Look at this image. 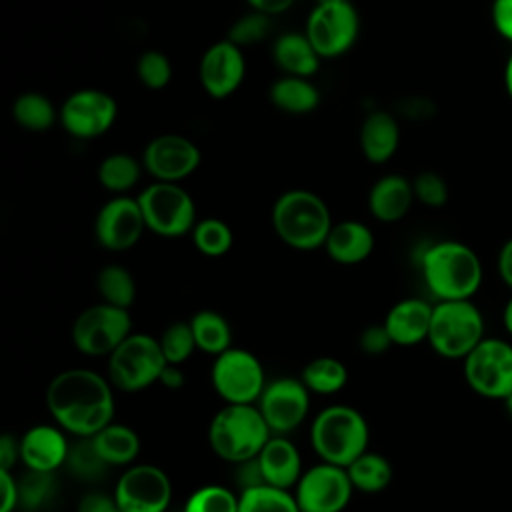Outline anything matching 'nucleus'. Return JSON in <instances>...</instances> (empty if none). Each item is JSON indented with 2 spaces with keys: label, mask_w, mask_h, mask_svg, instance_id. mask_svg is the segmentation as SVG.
I'll list each match as a JSON object with an SVG mask.
<instances>
[{
  "label": "nucleus",
  "mask_w": 512,
  "mask_h": 512,
  "mask_svg": "<svg viewBox=\"0 0 512 512\" xmlns=\"http://www.w3.org/2000/svg\"><path fill=\"white\" fill-rule=\"evenodd\" d=\"M210 382L224 404H256L268 384L258 356L236 346L214 358Z\"/></svg>",
  "instance_id": "nucleus-11"
},
{
  "label": "nucleus",
  "mask_w": 512,
  "mask_h": 512,
  "mask_svg": "<svg viewBox=\"0 0 512 512\" xmlns=\"http://www.w3.org/2000/svg\"><path fill=\"white\" fill-rule=\"evenodd\" d=\"M496 268H498L502 282L512 290V238L502 244V248L498 252V260H496Z\"/></svg>",
  "instance_id": "nucleus-49"
},
{
  "label": "nucleus",
  "mask_w": 512,
  "mask_h": 512,
  "mask_svg": "<svg viewBox=\"0 0 512 512\" xmlns=\"http://www.w3.org/2000/svg\"><path fill=\"white\" fill-rule=\"evenodd\" d=\"M108 378L88 368L58 372L46 388V408L54 422L76 438H92L114 422V396Z\"/></svg>",
  "instance_id": "nucleus-1"
},
{
  "label": "nucleus",
  "mask_w": 512,
  "mask_h": 512,
  "mask_svg": "<svg viewBox=\"0 0 512 512\" xmlns=\"http://www.w3.org/2000/svg\"><path fill=\"white\" fill-rule=\"evenodd\" d=\"M416 202L412 180L402 174L390 172L374 180L368 190L366 206L374 220L382 224L400 222Z\"/></svg>",
  "instance_id": "nucleus-23"
},
{
  "label": "nucleus",
  "mask_w": 512,
  "mask_h": 512,
  "mask_svg": "<svg viewBox=\"0 0 512 512\" xmlns=\"http://www.w3.org/2000/svg\"><path fill=\"white\" fill-rule=\"evenodd\" d=\"M238 512H300V508L290 490L260 484L240 490Z\"/></svg>",
  "instance_id": "nucleus-36"
},
{
  "label": "nucleus",
  "mask_w": 512,
  "mask_h": 512,
  "mask_svg": "<svg viewBox=\"0 0 512 512\" xmlns=\"http://www.w3.org/2000/svg\"><path fill=\"white\" fill-rule=\"evenodd\" d=\"M302 32L322 60H334L354 48L360 34V14L350 0L316 2Z\"/></svg>",
  "instance_id": "nucleus-9"
},
{
  "label": "nucleus",
  "mask_w": 512,
  "mask_h": 512,
  "mask_svg": "<svg viewBox=\"0 0 512 512\" xmlns=\"http://www.w3.org/2000/svg\"><path fill=\"white\" fill-rule=\"evenodd\" d=\"M142 174V160L128 152H110L100 160L96 168L100 186L112 196H128L130 190L138 186Z\"/></svg>",
  "instance_id": "nucleus-29"
},
{
  "label": "nucleus",
  "mask_w": 512,
  "mask_h": 512,
  "mask_svg": "<svg viewBox=\"0 0 512 512\" xmlns=\"http://www.w3.org/2000/svg\"><path fill=\"white\" fill-rule=\"evenodd\" d=\"M432 308L434 304L416 296L402 298L392 304L382 324L388 330L394 346H416L428 340Z\"/></svg>",
  "instance_id": "nucleus-22"
},
{
  "label": "nucleus",
  "mask_w": 512,
  "mask_h": 512,
  "mask_svg": "<svg viewBox=\"0 0 512 512\" xmlns=\"http://www.w3.org/2000/svg\"><path fill=\"white\" fill-rule=\"evenodd\" d=\"M12 120L28 132H46L60 122V106H56L44 92L24 90L10 106Z\"/></svg>",
  "instance_id": "nucleus-28"
},
{
  "label": "nucleus",
  "mask_w": 512,
  "mask_h": 512,
  "mask_svg": "<svg viewBox=\"0 0 512 512\" xmlns=\"http://www.w3.org/2000/svg\"><path fill=\"white\" fill-rule=\"evenodd\" d=\"M490 16L496 32L512 42V0H492Z\"/></svg>",
  "instance_id": "nucleus-45"
},
{
  "label": "nucleus",
  "mask_w": 512,
  "mask_h": 512,
  "mask_svg": "<svg viewBox=\"0 0 512 512\" xmlns=\"http://www.w3.org/2000/svg\"><path fill=\"white\" fill-rule=\"evenodd\" d=\"M20 462L26 470L54 474L66 464L70 442L58 424H36L20 438Z\"/></svg>",
  "instance_id": "nucleus-20"
},
{
  "label": "nucleus",
  "mask_w": 512,
  "mask_h": 512,
  "mask_svg": "<svg viewBox=\"0 0 512 512\" xmlns=\"http://www.w3.org/2000/svg\"><path fill=\"white\" fill-rule=\"evenodd\" d=\"M158 382H160L164 388H168V390H178V388L184 386V372H182L180 366L168 364V366L164 368V372L160 374V380H158Z\"/></svg>",
  "instance_id": "nucleus-50"
},
{
  "label": "nucleus",
  "mask_w": 512,
  "mask_h": 512,
  "mask_svg": "<svg viewBox=\"0 0 512 512\" xmlns=\"http://www.w3.org/2000/svg\"><path fill=\"white\" fill-rule=\"evenodd\" d=\"M0 488H2V506L0 512H16L20 506L18 480L8 470H0Z\"/></svg>",
  "instance_id": "nucleus-46"
},
{
  "label": "nucleus",
  "mask_w": 512,
  "mask_h": 512,
  "mask_svg": "<svg viewBox=\"0 0 512 512\" xmlns=\"http://www.w3.org/2000/svg\"><path fill=\"white\" fill-rule=\"evenodd\" d=\"M352 492L346 468L328 462L306 468L294 486L300 512H342L350 504Z\"/></svg>",
  "instance_id": "nucleus-16"
},
{
  "label": "nucleus",
  "mask_w": 512,
  "mask_h": 512,
  "mask_svg": "<svg viewBox=\"0 0 512 512\" xmlns=\"http://www.w3.org/2000/svg\"><path fill=\"white\" fill-rule=\"evenodd\" d=\"M270 58L280 74L312 78L322 64L320 54L304 32H284L272 40Z\"/></svg>",
  "instance_id": "nucleus-26"
},
{
  "label": "nucleus",
  "mask_w": 512,
  "mask_h": 512,
  "mask_svg": "<svg viewBox=\"0 0 512 512\" xmlns=\"http://www.w3.org/2000/svg\"><path fill=\"white\" fill-rule=\"evenodd\" d=\"M270 222L278 240L298 252L322 248L334 224L326 200L306 188L282 192L272 204Z\"/></svg>",
  "instance_id": "nucleus-3"
},
{
  "label": "nucleus",
  "mask_w": 512,
  "mask_h": 512,
  "mask_svg": "<svg viewBox=\"0 0 512 512\" xmlns=\"http://www.w3.org/2000/svg\"><path fill=\"white\" fill-rule=\"evenodd\" d=\"M256 462L264 484L274 488L290 490L298 484L300 476L304 474L300 452L294 446V442L288 440V436L272 434L270 440L260 450V454L256 456Z\"/></svg>",
  "instance_id": "nucleus-24"
},
{
  "label": "nucleus",
  "mask_w": 512,
  "mask_h": 512,
  "mask_svg": "<svg viewBox=\"0 0 512 512\" xmlns=\"http://www.w3.org/2000/svg\"><path fill=\"white\" fill-rule=\"evenodd\" d=\"M92 442L106 466H128L140 452L138 434L130 426L118 422L104 426L98 434L92 436Z\"/></svg>",
  "instance_id": "nucleus-30"
},
{
  "label": "nucleus",
  "mask_w": 512,
  "mask_h": 512,
  "mask_svg": "<svg viewBox=\"0 0 512 512\" xmlns=\"http://www.w3.org/2000/svg\"><path fill=\"white\" fill-rule=\"evenodd\" d=\"M272 20L274 18H270L262 12L248 10L230 24L226 38L230 42H234L236 46H240L242 50L248 46L260 44L272 34Z\"/></svg>",
  "instance_id": "nucleus-38"
},
{
  "label": "nucleus",
  "mask_w": 512,
  "mask_h": 512,
  "mask_svg": "<svg viewBox=\"0 0 512 512\" xmlns=\"http://www.w3.org/2000/svg\"><path fill=\"white\" fill-rule=\"evenodd\" d=\"M502 324H504V330L512 336V296L508 298V302L502 310Z\"/></svg>",
  "instance_id": "nucleus-51"
},
{
  "label": "nucleus",
  "mask_w": 512,
  "mask_h": 512,
  "mask_svg": "<svg viewBox=\"0 0 512 512\" xmlns=\"http://www.w3.org/2000/svg\"><path fill=\"white\" fill-rule=\"evenodd\" d=\"M300 380L310 392L320 396H332L346 386L348 368L338 358L318 356L302 368Z\"/></svg>",
  "instance_id": "nucleus-33"
},
{
  "label": "nucleus",
  "mask_w": 512,
  "mask_h": 512,
  "mask_svg": "<svg viewBox=\"0 0 512 512\" xmlns=\"http://www.w3.org/2000/svg\"><path fill=\"white\" fill-rule=\"evenodd\" d=\"M18 492H20V506L28 510L42 506L46 498L52 494V474L26 470V474L18 480Z\"/></svg>",
  "instance_id": "nucleus-43"
},
{
  "label": "nucleus",
  "mask_w": 512,
  "mask_h": 512,
  "mask_svg": "<svg viewBox=\"0 0 512 512\" xmlns=\"http://www.w3.org/2000/svg\"><path fill=\"white\" fill-rule=\"evenodd\" d=\"M96 290L100 294V302L126 308L136 300V280L128 268L122 264H106L96 274Z\"/></svg>",
  "instance_id": "nucleus-34"
},
{
  "label": "nucleus",
  "mask_w": 512,
  "mask_h": 512,
  "mask_svg": "<svg viewBox=\"0 0 512 512\" xmlns=\"http://www.w3.org/2000/svg\"><path fill=\"white\" fill-rule=\"evenodd\" d=\"M368 442L370 428L366 418L346 404L326 406L310 424V446L320 462L346 468L368 450Z\"/></svg>",
  "instance_id": "nucleus-4"
},
{
  "label": "nucleus",
  "mask_w": 512,
  "mask_h": 512,
  "mask_svg": "<svg viewBox=\"0 0 512 512\" xmlns=\"http://www.w3.org/2000/svg\"><path fill=\"white\" fill-rule=\"evenodd\" d=\"M322 248L334 264L356 266L372 256L376 238L366 222L346 218L332 224Z\"/></svg>",
  "instance_id": "nucleus-21"
},
{
  "label": "nucleus",
  "mask_w": 512,
  "mask_h": 512,
  "mask_svg": "<svg viewBox=\"0 0 512 512\" xmlns=\"http://www.w3.org/2000/svg\"><path fill=\"white\" fill-rule=\"evenodd\" d=\"M316 2H336V0H316Z\"/></svg>",
  "instance_id": "nucleus-55"
},
{
  "label": "nucleus",
  "mask_w": 512,
  "mask_h": 512,
  "mask_svg": "<svg viewBox=\"0 0 512 512\" xmlns=\"http://www.w3.org/2000/svg\"><path fill=\"white\" fill-rule=\"evenodd\" d=\"M358 346L368 356H380V354L388 352L394 346V342H392L388 330L384 328V324H370L360 332Z\"/></svg>",
  "instance_id": "nucleus-44"
},
{
  "label": "nucleus",
  "mask_w": 512,
  "mask_h": 512,
  "mask_svg": "<svg viewBox=\"0 0 512 512\" xmlns=\"http://www.w3.org/2000/svg\"><path fill=\"white\" fill-rule=\"evenodd\" d=\"M168 366L156 336L132 332L108 356V380L122 392H140L160 380Z\"/></svg>",
  "instance_id": "nucleus-8"
},
{
  "label": "nucleus",
  "mask_w": 512,
  "mask_h": 512,
  "mask_svg": "<svg viewBox=\"0 0 512 512\" xmlns=\"http://www.w3.org/2000/svg\"><path fill=\"white\" fill-rule=\"evenodd\" d=\"M130 334V310L106 302L84 308L70 330L74 348L84 356H110Z\"/></svg>",
  "instance_id": "nucleus-10"
},
{
  "label": "nucleus",
  "mask_w": 512,
  "mask_h": 512,
  "mask_svg": "<svg viewBox=\"0 0 512 512\" xmlns=\"http://www.w3.org/2000/svg\"><path fill=\"white\" fill-rule=\"evenodd\" d=\"M140 160L152 180L180 184L198 170L202 152L192 138L178 132H164L146 142Z\"/></svg>",
  "instance_id": "nucleus-14"
},
{
  "label": "nucleus",
  "mask_w": 512,
  "mask_h": 512,
  "mask_svg": "<svg viewBox=\"0 0 512 512\" xmlns=\"http://www.w3.org/2000/svg\"><path fill=\"white\" fill-rule=\"evenodd\" d=\"M144 232L146 222L136 196H112L96 212L94 238L108 252L134 248Z\"/></svg>",
  "instance_id": "nucleus-17"
},
{
  "label": "nucleus",
  "mask_w": 512,
  "mask_h": 512,
  "mask_svg": "<svg viewBox=\"0 0 512 512\" xmlns=\"http://www.w3.org/2000/svg\"><path fill=\"white\" fill-rule=\"evenodd\" d=\"M120 512H166L172 502V482L154 464H132L112 492Z\"/></svg>",
  "instance_id": "nucleus-15"
},
{
  "label": "nucleus",
  "mask_w": 512,
  "mask_h": 512,
  "mask_svg": "<svg viewBox=\"0 0 512 512\" xmlns=\"http://www.w3.org/2000/svg\"><path fill=\"white\" fill-rule=\"evenodd\" d=\"M352 488L364 494H378L392 482V464L378 452H362L346 466Z\"/></svg>",
  "instance_id": "nucleus-32"
},
{
  "label": "nucleus",
  "mask_w": 512,
  "mask_h": 512,
  "mask_svg": "<svg viewBox=\"0 0 512 512\" xmlns=\"http://www.w3.org/2000/svg\"><path fill=\"white\" fill-rule=\"evenodd\" d=\"M464 380L472 392L490 400L512 394V344L502 338H484L464 360Z\"/></svg>",
  "instance_id": "nucleus-12"
},
{
  "label": "nucleus",
  "mask_w": 512,
  "mask_h": 512,
  "mask_svg": "<svg viewBox=\"0 0 512 512\" xmlns=\"http://www.w3.org/2000/svg\"><path fill=\"white\" fill-rule=\"evenodd\" d=\"M504 404H506V410H508V414H510V418H512V394L504 400Z\"/></svg>",
  "instance_id": "nucleus-54"
},
{
  "label": "nucleus",
  "mask_w": 512,
  "mask_h": 512,
  "mask_svg": "<svg viewBox=\"0 0 512 512\" xmlns=\"http://www.w3.org/2000/svg\"><path fill=\"white\" fill-rule=\"evenodd\" d=\"M244 2L248 4L250 10H256L270 18H276V16L288 12L296 0H244Z\"/></svg>",
  "instance_id": "nucleus-48"
},
{
  "label": "nucleus",
  "mask_w": 512,
  "mask_h": 512,
  "mask_svg": "<svg viewBox=\"0 0 512 512\" xmlns=\"http://www.w3.org/2000/svg\"><path fill=\"white\" fill-rule=\"evenodd\" d=\"M174 76L170 58L156 48L144 50L136 60V78L148 90H164Z\"/></svg>",
  "instance_id": "nucleus-37"
},
{
  "label": "nucleus",
  "mask_w": 512,
  "mask_h": 512,
  "mask_svg": "<svg viewBox=\"0 0 512 512\" xmlns=\"http://www.w3.org/2000/svg\"><path fill=\"white\" fill-rule=\"evenodd\" d=\"M358 144L370 164H386L392 160L400 146V122L396 114L388 110L368 112L360 122Z\"/></svg>",
  "instance_id": "nucleus-25"
},
{
  "label": "nucleus",
  "mask_w": 512,
  "mask_h": 512,
  "mask_svg": "<svg viewBox=\"0 0 512 512\" xmlns=\"http://www.w3.org/2000/svg\"><path fill=\"white\" fill-rule=\"evenodd\" d=\"M194 248L206 258H220L234 246V232L230 224L218 216L198 218L190 232Z\"/></svg>",
  "instance_id": "nucleus-35"
},
{
  "label": "nucleus",
  "mask_w": 512,
  "mask_h": 512,
  "mask_svg": "<svg viewBox=\"0 0 512 512\" xmlns=\"http://www.w3.org/2000/svg\"><path fill=\"white\" fill-rule=\"evenodd\" d=\"M188 322L194 334L196 348L200 352L216 358L218 354L232 348V328L220 312L204 308L194 312Z\"/></svg>",
  "instance_id": "nucleus-31"
},
{
  "label": "nucleus",
  "mask_w": 512,
  "mask_h": 512,
  "mask_svg": "<svg viewBox=\"0 0 512 512\" xmlns=\"http://www.w3.org/2000/svg\"><path fill=\"white\" fill-rule=\"evenodd\" d=\"M20 460V442L12 434H4L0 438V470L12 472L14 464Z\"/></svg>",
  "instance_id": "nucleus-47"
},
{
  "label": "nucleus",
  "mask_w": 512,
  "mask_h": 512,
  "mask_svg": "<svg viewBox=\"0 0 512 512\" xmlns=\"http://www.w3.org/2000/svg\"><path fill=\"white\" fill-rule=\"evenodd\" d=\"M116 118V98L102 88L84 86L64 98L58 124L74 140H96L114 126Z\"/></svg>",
  "instance_id": "nucleus-13"
},
{
  "label": "nucleus",
  "mask_w": 512,
  "mask_h": 512,
  "mask_svg": "<svg viewBox=\"0 0 512 512\" xmlns=\"http://www.w3.org/2000/svg\"><path fill=\"white\" fill-rule=\"evenodd\" d=\"M412 190H414L416 202L428 208H440L448 202V184L438 172H432V170L418 172L412 178Z\"/></svg>",
  "instance_id": "nucleus-42"
},
{
  "label": "nucleus",
  "mask_w": 512,
  "mask_h": 512,
  "mask_svg": "<svg viewBox=\"0 0 512 512\" xmlns=\"http://www.w3.org/2000/svg\"><path fill=\"white\" fill-rule=\"evenodd\" d=\"M182 512H238V494L220 484H206L188 496Z\"/></svg>",
  "instance_id": "nucleus-39"
},
{
  "label": "nucleus",
  "mask_w": 512,
  "mask_h": 512,
  "mask_svg": "<svg viewBox=\"0 0 512 512\" xmlns=\"http://www.w3.org/2000/svg\"><path fill=\"white\" fill-rule=\"evenodd\" d=\"M322 94L312 78L280 74L268 86V102L290 116H304L320 106Z\"/></svg>",
  "instance_id": "nucleus-27"
},
{
  "label": "nucleus",
  "mask_w": 512,
  "mask_h": 512,
  "mask_svg": "<svg viewBox=\"0 0 512 512\" xmlns=\"http://www.w3.org/2000/svg\"><path fill=\"white\" fill-rule=\"evenodd\" d=\"M420 272L428 292L442 300H472L482 284V262L464 242L440 240L420 256Z\"/></svg>",
  "instance_id": "nucleus-2"
},
{
  "label": "nucleus",
  "mask_w": 512,
  "mask_h": 512,
  "mask_svg": "<svg viewBox=\"0 0 512 512\" xmlns=\"http://www.w3.org/2000/svg\"><path fill=\"white\" fill-rule=\"evenodd\" d=\"M246 56L228 38L212 42L198 60V82L214 100H226L240 90L246 78Z\"/></svg>",
  "instance_id": "nucleus-19"
},
{
  "label": "nucleus",
  "mask_w": 512,
  "mask_h": 512,
  "mask_svg": "<svg viewBox=\"0 0 512 512\" xmlns=\"http://www.w3.org/2000/svg\"><path fill=\"white\" fill-rule=\"evenodd\" d=\"M96 512H120V508L116 506V500L112 498L108 504H104L100 510H96Z\"/></svg>",
  "instance_id": "nucleus-53"
},
{
  "label": "nucleus",
  "mask_w": 512,
  "mask_h": 512,
  "mask_svg": "<svg viewBox=\"0 0 512 512\" xmlns=\"http://www.w3.org/2000/svg\"><path fill=\"white\" fill-rule=\"evenodd\" d=\"M136 200L140 204L146 230L160 238L190 236L198 222L196 202L182 184L152 180L136 194Z\"/></svg>",
  "instance_id": "nucleus-7"
},
{
  "label": "nucleus",
  "mask_w": 512,
  "mask_h": 512,
  "mask_svg": "<svg viewBox=\"0 0 512 512\" xmlns=\"http://www.w3.org/2000/svg\"><path fill=\"white\" fill-rule=\"evenodd\" d=\"M256 406L270 432L286 436L306 420L310 410V390L300 378H276L266 384Z\"/></svg>",
  "instance_id": "nucleus-18"
},
{
  "label": "nucleus",
  "mask_w": 512,
  "mask_h": 512,
  "mask_svg": "<svg viewBox=\"0 0 512 512\" xmlns=\"http://www.w3.org/2000/svg\"><path fill=\"white\" fill-rule=\"evenodd\" d=\"M270 436L272 432L256 404H224L208 426L212 452L236 466L254 460Z\"/></svg>",
  "instance_id": "nucleus-5"
},
{
  "label": "nucleus",
  "mask_w": 512,
  "mask_h": 512,
  "mask_svg": "<svg viewBox=\"0 0 512 512\" xmlns=\"http://www.w3.org/2000/svg\"><path fill=\"white\" fill-rule=\"evenodd\" d=\"M66 464L78 478H84V480H92L100 476L106 468V462L96 452L92 438H80L78 442L70 444Z\"/></svg>",
  "instance_id": "nucleus-41"
},
{
  "label": "nucleus",
  "mask_w": 512,
  "mask_h": 512,
  "mask_svg": "<svg viewBox=\"0 0 512 512\" xmlns=\"http://www.w3.org/2000/svg\"><path fill=\"white\" fill-rule=\"evenodd\" d=\"M504 86H506L508 96L512 98V54H510V58L506 62V68H504Z\"/></svg>",
  "instance_id": "nucleus-52"
},
{
  "label": "nucleus",
  "mask_w": 512,
  "mask_h": 512,
  "mask_svg": "<svg viewBox=\"0 0 512 512\" xmlns=\"http://www.w3.org/2000/svg\"><path fill=\"white\" fill-rule=\"evenodd\" d=\"M484 338V318L472 300H442L434 304L426 342L438 356L464 360Z\"/></svg>",
  "instance_id": "nucleus-6"
},
{
  "label": "nucleus",
  "mask_w": 512,
  "mask_h": 512,
  "mask_svg": "<svg viewBox=\"0 0 512 512\" xmlns=\"http://www.w3.org/2000/svg\"><path fill=\"white\" fill-rule=\"evenodd\" d=\"M158 342L166 362L172 366L184 364L194 354V350H198L190 322H172L164 328Z\"/></svg>",
  "instance_id": "nucleus-40"
}]
</instances>
